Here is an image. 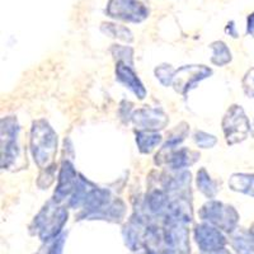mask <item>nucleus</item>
I'll return each mask as SVG.
<instances>
[{"label":"nucleus","mask_w":254,"mask_h":254,"mask_svg":"<svg viewBox=\"0 0 254 254\" xmlns=\"http://www.w3.org/2000/svg\"><path fill=\"white\" fill-rule=\"evenodd\" d=\"M126 215V205L120 198H115L108 190L94 187L88 194L79 220H103L110 222H122Z\"/></svg>","instance_id":"1"},{"label":"nucleus","mask_w":254,"mask_h":254,"mask_svg":"<svg viewBox=\"0 0 254 254\" xmlns=\"http://www.w3.org/2000/svg\"><path fill=\"white\" fill-rule=\"evenodd\" d=\"M31 153L38 168L47 169L54 165L58 151V133L54 131L49 122L37 120L31 127Z\"/></svg>","instance_id":"2"},{"label":"nucleus","mask_w":254,"mask_h":254,"mask_svg":"<svg viewBox=\"0 0 254 254\" xmlns=\"http://www.w3.org/2000/svg\"><path fill=\"white\" fill-rule=\"evenodd\" d=\"M67 210L55 199H50L49 202L41 208L32 221L29 230L33 235L38 238L41 242H50L60 237L64 225L67 221Z\"/></svg>","instance_id":"3"},{"label":"nucleus","mask_w":254,"mask_h":254,"mask_svg":"<svg viewBox=\"0 0 254 254\" xmlns=\"http://www.w3.org/2000/svg\"><path fill=\"white\" fill-rule=\"evenodd\" d=\"M198 215L205 222L230 234L237 230L239 222V214L237 210L233 206L219 201H208L201 207Z\"/></svg>","instance_id":"4"},{"label":"nucleus","mask_w":254,"mask_h":254,"mask_svg":"<svg viewBox=\"0 0 254 254\" xmlns=\"http://www.w3.org/2000/svg\"><path fill=\"white\" fill-rule=\"evenodd\" d=\"M19 125L15 117L9 116L1 119V168L12 169L17 167L20 159V149L18 145Z\"/></svg>","instance_id":"5"},{"label":"nucleus","mask_w":254,"mask_h":254,"mask_svg":"<svg viewBox=\"0 0 254 254\" xmlns=\"http://www.w3.org/2000/svg\"><path fill=\"white\" fill-rule=\"evenodd\" d=\"M252 130L251 122L240 106L233 104L222 119V131L229 145H237L247 139Z\"/></svg>","instance_id":"6"},{"label":"nucleus","mask_w":254,"mask_h":254,"mask_svg":"<svg viewBox=\"0 0 254 254\" xmlns=\"http://www.w3.org/2000/svg\"><path fill=\"white\" fill-rule=\"evenodd\" d=\"M194 240L203 254H229L225 251L226 238L217 228L207 222L198 224L194 228Z\"/></svg>","instance_id":"7"},{"label":"nucleus","mask_w":254,"mask_h":254,"mask_svg":"<svg viewBox=\"0 0 254 254\" xmlns=\"http://www.w3.org/2000/svg\"><path fill=\"white\" fill-rule=\"evenodd\" d=\"M106 12L110 17L131 23H141L149 17V10L139 0H110Z\"/></svg>","instance_id":"8"},{"label":"nucleus","mask_w":254,"mask_h":254,"mask_svg":"<svg viewBox=\"0 0 254 254\" xmlns=\"http://www.w3.org/2000/svg\"><path fill=\"white\" fill-rule=\"evenodd\" d=\"M212 74V70L205 65H186L179 67L174 74L173 88L178 94L186 95L190 90L196 88L199 81L208 78Z\"/></svg>","instance_id":"9"},{"label":"nucleus","mask_w":254,"mask_h":254,"mask_svg":"<svg viewBox=\"0 0 254 254\" xmlns=\"http://www.w3.org/2000/svg\"><path fill=\"white\" fill-rule=\"evenodd\" d=\"M188 224L174 219L163 220L165 240L177 254H190V231Z\"/></svg>","instance_id":"10"},{"label":"nucleus","mask_w":254,"mask_h":254,"mask_svg":"<svg viewBox=\"0 0 254 254\" xmlns=\"http://www.w3.org/2000/svg\"><path fill=\"white\" fill-rule=\"evenodd\" d=\"M131 121L137 131H150L158 132L165 128L169 122L167 113L160 108H139L131 115Z\"/></svg>","instance_id":"11"},{"label":"nucleus","mask_w":254,"mask_h":254,"mask_svg":"<svg viewBox=\"0 0 254 254\" xmlns=\"http://www.w3.org/2000/svg\"><path fill=\"white\" fill-rule=\"evenodd\" d=\"M199 159V153L190 149H174V150L159 151L155 155V163L159 165L167 164L172 171H183L185 168L193 165Z\"/></svg>","instance_id":"12"},{"label":"nucleus","mask_w":254,"mask_h":254,"mask_svg":"<svg viewBox=\"0 0 254 254\" xmlns=\"http://www.w3.org/2000/svg\"><path fill=\"white\" fill-rule=\"evenodd\" d=\"M79 176L80 174L76 173L75 168L72 165L70 160H64L60 168V173H59L58 178V186H56L55 193H54V198L56 202L61 203L66 198H70L71 194L75 190L76 185H78Z\"/></svg>","instance_id":"13"},{"label":"nucleus","mask_w":254,"mask_h":254,"mask_svg":"<svg viewBox=\"0 0 254 254\" xmlns=\"http://www.w3.org/2000/svg\"><path fill=\"white\" fill-rule=\"evenodd\" d=\"M144 248L146 254H177L165 240L164 230L156 224H149L144 235Z\"/></svg>","instance_id":"14"},{"label":"nucleus","mask_w":254,"mask_h":254,"mask_svg":"<svg viewBox=\"0 0 254 254\" xmlns=\"http://www.w3.org/2000/svg\"><path fill=\"white\" fill-rule=\"evenodd\" d=\"M116 78L139 99H144L146 97V89H145L144 84L137 78L132 66L125 63L116 64Z\"/></svg>","instance_id":"15"},{"label":"nucleus","mask_w":254,"mask_h":254,"mask_svg":"<svg viewBox=\"0 0 254 254\" xmlns=\"http://www.w3.org/2000/svg\"><path fill=\"white\" fill-rule=\"evenodd\" d=\"M171 196L165 192L163 188H156L149 192V194L145 198L144 208L146 212L153 217H162L163 220L165 219L171 206Z\"/></svg>","instance_id":"16"},{"label":"nucleus","mask_w":254,"mask_h":254,"mask_svg":"<svg viewBox=\"0 0 254 254\" xmlns=\"http://www.w3.org/2000/svg\"><path fill=\"white\" fill-rule=\"evenodd\" d=\"M230 244L237 254H254V234L251 230H237L231 234Z\"/></svg>","instance_id":"17"},{"label":"nucleus","mask_w":254,"mask_h":254,"mask_svg":"<svg viewBox=\"0 0 254 254\" xmlns=\"http://www.w3.org/2000/svg\"><path fill=\"white\" fill-rule=\"evenodd\" d=\"M229 187L231 190L240 192L254 197V174L235 173L229 178Z\"/></svg>","instance_id":"18"},{"label":"nucleus","mask_w":254,"mask_h":254,"mask_svg":"<svg viewBox=\"0 0 254 254\" xmlns=\"http://www.w3.org/2000/svg\"><path fill=\"white\" fill-rule=\"evenodd\" d=\"M95 186L92 182H89L87 178H84L83 176H79L78 185H76L74 193L69 198V207L71 208H80L83 207L85 199H87L88 194L90 193V190L94 188Z\"/></svg>","instance_id":"19"},{"label":"nucleus","mask_w":254,"mask_h":254,"mask_svg":"<svg viewBox=\"0 0 254 254\" xmlns=\"http://www.w3.org/2000/svg\"><path fill=\"white\" fill-rule=\"evenodd\" d=\"M162 136L158 132L137 131V133H136V144H137L140 153L142 154H150L162 142Z\"/></svg>","instance_id":"20"},{"label":"nucleus","mask_w":254,"mask_h":254,"mask_svg":"<svg viewBox=\"0 0 254 254\" xmlns=\"http://www.w3.org/2000/svg\"><path fill=\"white\" fill-rule=\"evenodd\" d=\"M196 183L199 192L205 194L207 198H214L217 194V192H219V186H217V183L215 182L214 179L211 178L205 168L199 169L198 173H197Z\"/></svg>","instance_id":"21"},{"label":"nucleus","mask_w":254,"mask_h":254,"mask_svg":"<svg viewBox=\"0 0 254 254\" xmlns=\"http://www.w3.org/2000/svg\"><path fill=\"white\" fill-rule=\"evenodd\" d=\"M212 50V56H211V63L216 66H225L231 61V52L229 47L226 46L222 41H216L211 44Z\"/></svg>","instance_id":"22"},{"label":"nucleus","mask_w":254,"mask_h":254,"mask_svg":"<svg viewBox=\"0 0 254 254\" xmlns=\"http://www.w3.org/2000/svg\"><path fill=\"white\" fill-rule=\"evenodd\" d=\"M188 132H190V126H188L186 122H182V124L177 126L173 131L171 132L169 137H168L167 142L164 144V146L162 147V150L171 151L177 149L179 144H182L183 140L187 137Z\"/></svg>","instance_id":"23"},{"label":"nucleus","mask_w":254,"mask_h":254,"mask_svg":"<svg viewBox=\"0 0 254 254\" xmlns=\"http://www.w3.org/2000/svg\"><path fill=\"white\" fill-rule=\"evenodd\" d=\"M102 31L108 35L110 37L119 38V40L125 41V42H132L133 37L132 33L128 28L124 26H117V24L112 23H104L102 24Z\"/></svg>","instance_id":"24"},{"label":"nucleus","mask_w":254,"mask_h":254,"mask_svg":"<svg viewBox=\"0 0 254 254\" xmlns=\"http://www.w3.org/2000/svg\"><path fill=\"white\" fill-rule=\"evenodd\" d=\"M176 71L177 70H174L171 65L163 64V65H160V66L155 69V76L164 87H169V85H173V79Z\"/></svg>","instance_id":"25"},{"label":"nucleus","mask_w":254,"mask_h":254,"mask_svg":"<svg viewBox=\"0 0 254 254\" xmlns=\"http://www.w3.org/2000/svg\"><path fill=\"white\" fill-rule=\"evenodd\" d=\"M112 51V55L115 56L117 63H125L127 65L132 66V58H133V50L131 47L127 46H120V45H115V46L111 49Z\"/></svg>","instance_id":"26"},{"label":"nucleus","mask_w":254,"mask_h":254,"mask_svg":"<svg viewBox=\"0 0 254 254\" xmlns=\"http://www.w3.org/2000/svg\"><path fill=\"white\" fill-rule=\"evenodd\" d=\"M193 139L197 146L201 147V149H211L217 142V139L214 135H210V133L203 132V131H196L193 135Z\"/></svg>","instance_id":"27"},{"label":"nucleus","mask_w":254,"mask_h":254,"mask_svg":"<svg viewBox=\"0 0 254 254\" xmlns=\"http://www.w3.org/2000/svg\"><path fill=\"white\" fill-rule=\"evenodd\" d=\"M243 90L249 98H254V67H252L243 78Z\"/></svg>","instance_id":"28"},{"label":"nucleus","mask_w":254,"mask_h":254,"mask_svg":"<svg viewBox=\"0 0 254 254\" xmlns=\"http://www.w3.org/2000/svg\"><path fill=\"white\" fill-rule=\"evenodd\" d=\"M65 240H66V234H61L60 237L56 238V239L54 240V243L51 244V247L49 248V251H47L46 254H63Z\"/></svg>","instance_id":"29"},{"label":"nucleus","mask_w":254,"mask_h":254,"mask_svg":"<svg viewBox=\"0 0 254 254\" xmlns=\"http://www.w3.org/2000/svg\"><path fill=\"white\" fill-rule=\"evenodd\" d=\"M247 31L254 38V13H252L248 17V20H247Z\"/></svg>","instance_id":"30"},{"label":"nucleus","mask_w":254,"mask_h":254,"mask_svg":"<svg viewBox=\"0 0 254 254\" xmlns=\"http://www.w3.org/2000/svg\"><path fill=\"white\" fill-rule=\"evenodd\" d=\"M225 32H226V33H229V36H231V37H233V38H237L238 37L237 27H235L234 22H229L228 26H226Z\"/></svg>","instance_id":"31"},{"label":"nucleus","mask_w":254,"mask_h":254,"mask_svg":"<svg viewBox=\"0 0 254 254\" xmlns=\"http://www.w3.org/2000/svg\"><path fill=\"white\" fill-rule=\"evenodd\" d=\"M251 132H252V135H253V137H254V122H253V125H252V130H251Z\"/></svg>","instance_id":"32"},{"label":"nucleus","mask_w":254,"mask_h":254,"mask_svg":"<svg viewBox=\"0 0 254 254\" xmlns=\"http://www.w3.org/2000/svg\"><path fill=\"white\" fill-rule=\"evenodd\" d=\"M251 231H252V233H253V234H254V224H253V225H252V228H251Z\"/></svg>","instance_id":"33"}]
</instances>
